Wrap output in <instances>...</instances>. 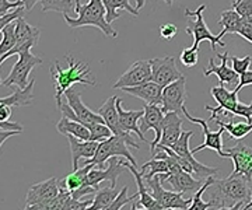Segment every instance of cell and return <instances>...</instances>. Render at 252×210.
I'll return each instance as SVG.
<instances>
[{"mask_svg": "<svg viewBox=\"0 0 252 210\" xmlns=\"http://www.w3.org/2000/svg\"><path fill=\"white\" fill-rule=\"evenodd\" d=\"M170 173V164L167 160V151L165 150H157V153L153 155L152 160L144 163L140 168V174L144 181L153 178L157 174Z\"/></svg>", "mask_w": 252, "mask_h": 210, "instance_id": "obj_27", "label": "cell"}, {"mask_svg": "<svg viewBox=\"0 0 252 210\" xmlns=\"http://www.w3.org/2000/svg\"><path fill=\"white\" fill-rule=\"evenodd\" d=\"M206 10V4H200L196 10L185 9V16L190 19L187 27V34L193 39V46L198 48L202 41H209L212 51H216V46H225L223 42V37L219 34L215 35L212 31L207 28L205 19H203V11Z\"/></svg>", "mask_w": 252, "mask_h": 210, "instance_id": "obj_5", "label": "cell"}, {"mask_svg": "<svg viewBox=\"0 0 252 210\" xmlns=\"http://www.w3.org/2000/svg\"><path fill=\"white\" fill-rule=\"evenodd\" d=\"M154 198L158 201L164 210H187L189 209L192 199H185L181 193L177 191H167L162 186V180L160 174L154 175L153 178L144 181Z\"/></svg>", "mask_w": 252, "mask_h": 210, "instance_id": "obj_8", "label": "cell"}, {"mask_svg": "<svg viewBox=\"0 0 252 210\" xmlns=\"http://www.w3.org/2000/svg\"><path fill=\"white\" fill-rule=\"evenodd\" d=\"M150 63H152V72H153L152 80L160 84L161 87L171 84L172 82L178 80L184 76L178 70L174 56L154 58V59H150Z\"/></svg>", "mask_w": 252, "mask_h": 210, "instance_id": "obj_16", "label": "cell"}, {"mask_svg": "<svg viewBox=\"0 0 252 210\" xmlns=\"http://www.w3.org/2000/svg\"><path fill=\"white\" fill-rule=\"evenodd\" d=\"M91 168H94V165L87 164L80 167L79 170H74L72 174L66 175L62 181H61V182H62V186L63 188H66V189H69L70 192L76 191V189H80L83 186H86V183H87V175L90 173Z\"/></svg>", "mask_w": 252, "mask_h": 210, "instance_id": "obj_30", "label": "cell"}, {"mask_svg": "<svg viewBox=\"0 0 252 210\" xmlns=\"http://www.w3.org/2000/svg\"><path fill=\"white\" fill-rule=\"evenodd\" d=\"M251 198H252V185H251ZM244 210H250V209H252V199L250 202H248V203H247V205H245V206H244L243 208Z\"/></svg>", "mask_w": 252, "mask_h": 210, "instance_id": "obj_52", "label": "cell"}, {"mask_svg": "<svg viewBox=\"0 0 252 210\" xmlns=\"http://www.w3.org/2000/svg\"><path fill=\"white\" fill-rule=\"evenodd\" d=\"M32 48H26L23 51H20L17 54L18 59L16 64L13 66L10 74L1 80V87H11L16 86L18 89H26L31 80H28V76L31 73V70L42 63V59L39 56L31 54Z\"/></svg>", "mask_w": 252, "mask_h": 210, "instance_id": "obj_6", "label": "cell"}, {"mask_svg": "<svg viewBox=\"0 0 252 210\" xmlns=\"http://www.w3.org/2000/svg\"><path fill=\"white\" fill-rule=\"evenodd\" d=\"M11 108L10 105L6 104H0V120H9L11 117Z\"/></svg>", "mask_w": 252, "mask_h": 210, "instance_id": "obj_49", "label": "cell"}, {"mask_svg": "<svg viewBox=\"0 0 252 210\" xmlns=\"http://www.w3.org/2000/svg\"><path fill=\"white\" fill-rule=\"evenodd\" d=\"M144 115H143V123L140 125L142 130H154V140L150 143V151L153 153L156 150L157 145L160 143L162 135V120L165 117V112L162 110L161 105H156V104H144L143 107Z\"/></svg>", "mask_w": 252, "mask_h": 210, "instance_id": "obj_18", "label": "cell"}, {"mask_svg": "<svg viewBox=\"0 0 252 210\" xmlns=\"http://www.w3.org/2000/svg\"><path fill=\"white\" fill-rule=\"evenodd\" d=\"M153 72L150 60H137L132 64L117 82L114 83V90H122L125 87H136L147 82H152Z\"/></svg>", "mask_w": 252, "mask_h": 210, "instance_id": "obj_11", "label": "cell"}, {"mask_svg": "<svg viewBox=\"0 0 252 210\" xmlns=\"http://www.w3.org/2000/svg\"><path fill=\"white\" fill-rule=\"evenodd\" d=\"M67 62V69H62L59 60H56L51 66V74L55 86V101L56 107L59 108L62 104V95H64L66 90H69L74 84L83 86H95V80L90 79V67L89 64L77 62L72 55L64 56Z\"/></svg>", "mask_w": 252, "mask_h": 210, "instance_id": "obj_2", "label": "cell"}, {"mask_svg": "<svg viewBox=\"0 0 252 210\" xmlns=\"http://www.w3.org/2000/svg\"><path fill=\"white\" fill-rule=\"evenodd\" d=\"M66 137H67L70 153H72V165L73 171H74L80 168V164H79L80 158H93L95 155L99 143L94 140H81L73 135H67Z\"/></svg>", "mask_w": 252, "mask_h": 210, "instance_id": "obj_23", "label": "cell"}, {"mask_svg": "<svg viewBox=\"0 0 252 210\" xmlns=\"http://www.w3.org/2000/svg\"><path fill=\"white\" fill-rule=\"evenodd\" d=\"M124 164H125L126 170H129V173L135 177L136 185H137V192H139V201L136 202V203L133 202L132 206H130V209L164 210L161 205L158 203V201L152 195V192H149V186L144 182L142 174H140V171L137 173V167L132 164V163H129V161H125V160H124Z\"/></svg>", "mask_w": 252, "mask_h": 210, "instance_id": "obj_19", "label": "cell"}, {"mask_svg": "<svg viewBox=\"0 0 252 210\" xmlns=\"http://www.w3.org/2000/svg\"><path fill=\"white\" fill-rule=\"evenodd\" d=\"M74 1H77V0H74Z\"/></svg>", "mask_w": 252, "mask_h": 210, "instance_id": "obj_55", "label": "cell"}, {"mask_svg": "<svg viewBox=\"0 0 252 210\" xmlns=\"http://www.w3.org/2000/svg\"><path fill=\"white\" fill-rule=\"evenodd\" d=\"M177 32H178L177 26L172 24V23L162 24L161 27H160V35H161V38H164L165 41H171V39H174L175 35H177Z\"/></svg>", "mask_w": 252, "mask_h": 210, "instance_id": "obj_45", "label": "cell"}, {"mask_svg": "<svg viewBox=\"0 0 252 210\" xmlns=\"http://www.w3.org/2000/svg\"><path fill=\"white\" fill-rule=\"evenodd\" d=\"M135 199H139V192H136L135 195L132 196H127V185L124 186L121 192L118 193L117 199L112 202V205L109 206L108 210H121L124 209L125 205H132Z\"/></svg>", "mask_w": 252, "mask_h": 210, "instance_id": "obj_38", "label": "cell"}, {"mask_svg": "<svg viewBox=\"0 0 252 210\" xmlns=\"http://www.w3.org/2000/svg\"><path fill=\"white\" fill-rule=\"evenodd\" d=\"M117 100L118 97L117 95H112V97H109L108 100L105 101L101 107L98 108V114L104 118V122L107 123L109 126V129L112 130V133L114 135H118V136H124L126 137L129 142H132L133 145H136V149H139V145L132 140V137H130V133H127L125 132L122 126H121V123H119V112H118L117 108Z\"/></svg>", "mask_w": 252, "mask_h": 210, "instance_id": "obj_22", "label": "cell"}, {"mask_svg": "<svg viewBox=\"0 0 252 210\" xmlns=\"http://www.w3.org/2000/svg\"><path fill=\"white\" fill-rule=\"evenodd\" d=\"M164 1H165V3H167L168 6H171L172 3H174V0H164Z\"/></svg>", "mask_w": 252, "mask_h": 210, "instance_id": "obj_54", "label": "cell"}, {"mask_svg": "<svg viewBox=\"0 0 252 210\" xmlns=\"http://www.w3.org/2000/svg\"><path fill=\"white\" fill-rule=\"evenodd\" d=\"M42 11H56L62 14H69L76 11V4L72 0H41Z\"/></svg>", "mask_w": 252, "mask_h": 210, "instance_id": "obj_37", "label": "cell"}, {"mask_svg": "<svg viewBox=\"0 0 252 210\" xmlns=\"http://www.w3.org/2000/svg\"><path fill=\"white\" fill-rule=\"evenodd\" d=\"M190 136H193V130H188V132H182L181 137L172 145V150L177 153L178 155H181L182 158L188 160L190 164L195 167V175L203 180V178H207V177H215L219 173V168H215V167H209V165L200 164L199 161L195 160L193 157V153H192V149H189V140H190Z\"/></svg>", "mask_w": 252, "mask_h": 210, "instance_id": "obj_12", "label": "cell"}, {"mask_svg": "<svg viewBox=\"0 0 252 210\" xmlns=\"http://www.w3.org/2000/svg\"><path fill=\"white\" fill-rule=\"evenodd\" d=\"M89 129H90L91 132V140L98 142V143L107 140V139H109L114 135L107 123H94V125L89 126Z\"/></svg>", "mask_w": 252, "mask_h": 210, "instance_id": "obj_39", "label": "cell"}, {"mask_svg": "<svg viewBox=\"0 0 252 210\" xmlns=\"http://www.w3.org/2000/svg\"><path fill=\"white\" fill-rule=\"evenodd\" d=\"M16 28H17V23L16 21H11L6 27L0 28V32H1L0 56L7 54L9 51L13 49V46L16 45Z\"/></svg>", "mask_w": 252, "mask_h": 210, "instance_id": "obj_36", "label": "cell"}, {"mask_svg": "<svg viewBox=\"0 0 252 210\" xmlns=\"http://www.w3.org/2000/svg\"><path fill=\"white\" fill-rule=\"evenodd\" d=\"M102 3L105 6V10H107V20H108L109 24H112L115 20L121 17V14H119L121 10H126L133 17L139 16V10L136 7H132L129 0H102Z\"/></svg>", "mask_w": 252, "mask_h": 210, "instance_id": "obj_31", "label": "cell"}, {"mask_svg": "<svg viewBox=\"0 0 252 210\" xmlns=\"http://www.w3.org/2000/svg\"><path fill=\"white\" fill-rule=\"evenodd\" d=\"M187 101V77L182 76L178 80L162 89L161 107L164 112H182V107Z\"/></svg>", "mask_w": 252, "mask_h": 210, "instance_id": "obj_14", "label": "cell"}, {"mask_svg": "<svg viewBox=\"0 0 252 210\" xmlns=\"http://www.w3.org/2000/svg\"><path fill=\"white\" fill-rule=\"evenodd\" d=\"M16 23H17V28H16V45L13 46V49L9 51L7 54L0 56V63H3L10 56L17 55L20 51H23L26 48H34L39 42L41 31L38 28L28 24L24 17H20L18 20H16Z\"/></svg>", "mask_w": 252, "mask_h": 210, "instance_id": "obj_9", "label": "cell"}, {"mask_svg": "<svg viewBox=\"0 0 252 210\" xmlns=\"http://www.w3.org/2000/svg\"><path fill=\"white\" fill-rule=\"evenodd\" d=\"M62 186L59 185L58 178L55 177L31 185L26 196V209L48 210L49 202L59 195Z\"/></svg>", "mask_w": 252, "mask_h": 210, "instance_id": "obj_7", "label": "cell"}, {"mask_svg": "<svg viewBox=\"0 0 252 210\" xmlns=\"http://www.w3.org/2000/svg\"><path fill=\"white\" fill-rule=\"evenodd\" d=\"M0 128L1 130H17V132H23L24 126L18 122H9V120H0Z\"/></svg>", "mask_w": 252, "mask_h": 210, "instance_id": "obj_48", "label": "cell"}, {"mask_svg": "<svg viewBox=\"0 0 252 210\" xmlns=\"http://www.w3.org/2000/svg\"><path fill=\"white\" fill-rule=\"evenodd\" d=\"M215 180H216V178H215L213 175H212V177H207L205 183L199 188L198 191L195 192V195H193V198H192V203H190V206H189V210H215V208H216V202L213 201V199H210L209 202L202 201L203 193L210 188V185L215 182Z\"/></svg>", "mask_w": 252, "mask_h": 210, "instance_id": "obj_35", "label": "cell"}, {"mask_svg": "<svg viewBox=\"0 0 252 210\" xmlns=\"http://www.w3.org/2000/svg\"><path fill=\"white\" fill-rule=\"evenodd\" d=\"M162 183H168L174 188V191L181 193H190L196 192L203 185V181L200 178H193V175L185 170H180L177 173L160 174Z\"/></svg>", "mask_w": 252, "mask_h": 210, "instance_id": "obj_21", "label": "cell"}, {"mask_svg": "<svg viewBox=\"0 0 252 210\" xmlns=\"http://www.w3.org/2000/svg\"><path fill=\"white\" fill-rule=\"evenodd\" d=\"M38 1H41V0H23V3H24V6H26L27 11L32 10V7L35 6Z\"/></svg>", "mask_w": 252, "mask_h": 210, "instance_id": "obj_51", "label": "cell"}, {"mask_svg": "<svg viewBox=\"0 0 252 210\" xmlns=\"http://www.w3.org/2000/svg\"><path fill=\"white\" fill-rule=\"evenodd\" d=\"M18 133H20V132H17V130H1V133H0V145L3 146V143H4L10 136L18 135Z\"/></svg>", "mask_w": 252, "mask_h": 210, "instance_id": "obj_50", "label": "cell"}, {"mask_svg": "<svg viewBox=\"0 0 252 210\" xmlns=\"http://www.w3.org/2000/svg\"><path fill=\"white\" fill-rule=\"evenodd\" d=\"M223 158H231L234 170L230 175H241L252 183V147H248L241 142L230 149H224Z\"/></svg>", "mask_w": 252, "mask_h": 210, "instance_id": "obj_10", "label": "cell"}, {"mask_svg": "<svg viewBox=\"0 0 252 210\" xmlns=\"http://www.w3.org/2000/svg\"><path fill=\"white\" fill-rule=\"evenodd\" d=\"M56 129H58L59 133H62L64 136L73 135V136L79 137L81 140H91V132L89 126L83 125L77 120L66 118V117H62V119L58 122Z\"/></svg>", "mask_w": 252, "mask_h": 210, "instance_id": "obj_29", "label": "cell"}, {"mask_svg": "<svg viewBox=\"0 0 252 210\" xmlns=\"http://www.w3.org/2000/svg\"><path fill=\"white\" fill-rule=\"evenodd\" d=\"M247 86H252V70H247L243 74H240V83L237 84L234 91L240 92Z\"/></svg>", "mask_w": 252, "mask_h": 210, "instance_id": "obj_47", "label": "cell"}, {"mask_svg": "<svg viewBox=\"0 0 252 210\" xmlns=\"http://www.w3.org/2000/svg\"><path fill=\"white\" fill-rule=\"evenodd\" d=\"M213 122H216L219 126H223V128L230 133L231 139H235V140H243L244 137L247 135H250L252 132V122H247V123H243V122H238L235 123L231 120H223V119H215Z\"/></svg>", "mask_w": 252, "mask_h": 210, "instance_id": "obj_34", "label": "cell"}, {"mask_svg": "<svg viewBox=\"0 0 252 210\" xmlns=\"http://www.w3.org/2000/svg\"><path fill=\"white\" fill-rule=\"evenodd\" d=\"M129 147H133L136 149V145H133L132 142H129L126 137L118 136V135H112V136L104 140V142H99L98 149H97V153L93 158H87L84 160L83 165L93 164L95 165H102L105 161H108L111 157L118 155V157H124L126 158L129 163H132L136 165L135 157L132 155V153L129 151ZM137 167V165H136Z\"/></svg>", "mask_w": 252, "mask_h": 210, "instance_id": "obj_4", "label": "cell"}, {"mask_svg": "<svg viewBox=\"0 0 252 210\" xmlns=\"http://www.w3.org/2000/svg\"><path fill=\"white\" fill-rule=\"evenodd\" d=\"M251 185L247 178L241 175H228L225 180H215L210 193L212 199L216 202L215 210L243 209L250 202Z\"/></svg>", "mask_w": 252, "mask_h": 210, "instance_id": "obj_1", "label": "cell"}, {"mask_svg": "<svg viewBox=\"0 0 252 210\" xmlns=\"http://www.w3.org/2000/svg\"><path fill=\"white\" fill-rule=\"evenodd\" d=\"M231 9H234L243 19L252 16V0H233Z\"/></svg>", "mask_w": 252, "mask_h": 210, "instance_id": "obj_41", "label": "cell"}, {"mask_svg": "<svg viewBox=\"0 0 252 210\" xmlns=\"http://www.w3.org/2000/svg\"><path fill=\"white\" fill-rule=\"evenodd\" d=\"M64 97L67 100V104L72 107V110L74 111V117H73V120H77L86 126H91L94 123H105L104 122V118L99 115L98 112L94 114L90 108H87L83 101H81L80 97V90L77 87H70L69 90H66L64 92Z\"/></svg>", "mask_w": 252, "mask_h": 210, "instance_id": "obj_15", "label": "cell"}, {"mask_svg": "<svg viewBox=\"0 0 252 210\" xmlns=\"http://www.w3.org/2000/svg\"><path fill=\"white\" fill-rule=\"evenodd\" d=\"M182 119L178 112H165L162 120V135L158 145L162 146H172L182 135Z\"/></svg>", "mask_w": 252, "mask_h": 210, "instance_id": "obj_26", "label": "cell"}, {"mask_svg": "<svg viewBox=\"0 0 252 210\" xmlns=\"http://www.w3.org/2000/svg\"><path fill=\"white\" fill-rule=\"evenodd\" d=\"M241 20L243 17L234 9L223 10L220 14V20H219V26L221 27L220 35L224 37L225 34H237L238 27L241 24Z\"/></svg>", "mask_w": 252, "mask_h": 210, "instance_id": "obj_32", "label": "cell"}, {"mask_svg": "<svg viewBox=\"0 0 252 210\" xmlns=\"http://www.w3.org/2000/svg\"><path fill=\"white\" fill-rule=\"evenodd\" d=\"M216 56L221 60V64H216L213 59H209V66L203 70V76L209 77L210 74H216L219 77L220 86H231L237 87V84L240 83V74L235 72L233 67H228L227 60L230 59L228 51H225L224 54H216Z\"/></svg>", "mask_w": 252, "mask_h": 210, "instance_id": "obj_20", "label": "cell"}, {"mask_svg": "<svg viewBox=\"0 0 252 210\" xmlns=\"http://www.w3.org/2000/svg\"><path fill=\"white\" fill-rule=\"evenodd\" d=\"M182 114L185 115V118L188 119L189 122L200 125V126H202V132H203V139H205V142H203L200 146L192 149V153L195 154V153L202 151V150H205V149H210V150H215V151H217V154L223 158V154H224V147H223L221 136H223V132H224L225 129L223 128V126H220V129H219L217 132H212V130L209 129L207 120H203V119H199V118H195V117H192V115L189 114V111L187 110V107H185V105L182 107Z\"/></svg>", "mask_w": 252, "mask_h": 210, "instance_id": "obj_13", "label": "cell"}, {"mask_svg": "<svg viewBox=\"0 0 252 210\" xmlns=\"http://www.w3.org/2000/svg\"><path fill=\"white\" fill-rule=\"evenodd\" d=\"M118 193L119 192L114 186L99 188L97 193L94 195V201L90 206V210H108L109 206L112 205V202L117 199Z\"/></svg>", "mask_w": 252, "mask_h": 210, "instance_id": "obj_33", "label": "cell"}, {"mask_svg": "<svg viewBox=\"0 0 252 210\" xmlns=\"http://www.w3.org/2000/svg\"><path fill=\"white\" fill-rule=\"evenodd\" d=\"M144 6V0H136V9H142Z\"/></svg>", "mask_w": 252, "mask_h": 210, "instance_id": "obj_53", "label": "cell"}, {"mask_svg": "<svg viewBox=\"0 0 252 210\" xmlns=\"http://www.w3.org/2000/svg\"><path fill=\"white\" fill-rule=\"evenodd\" d=\"M162 89L160 84L156 82H147L136 87H125L122 91L127 92L129 95H133L136 98L142 100L144 104H156L161 105L162 102Z\"/></svg>", "mask_w": 252, "mask_h": 210, "instance_id": "obj_24", "label": "cell"}, {"mask_svg": "<svg viewBox=\"0 0 252 210\" xmlns=\"http://www.w3.org/2000/svg\"><path fill=\"white\" fill-rule=\"evenodd\" d=\"M34 86H35V80L31 79V82L26 89H18L14 90L7 97H1L0 98V104H6L14 108H20V107H28L32 104L34 101Z\"/></svg>", "mask_w": 252, "mask_h": 210, "instance_id": "obj_28", "label": "cell"}, {"mask_svg": "<svg viewBox=\"0 0 252 210\" xmlns=\"http://www.w3.org/2000/svg\"><path fill=\"white\" fill-rule=\"evenodd\" d=\"M237 34L240 37H243L245 41H248L250 44H252V16L241 20V24L238 27Z\"/></svg>", "mask_w": 252, "mask_h": 210, "instance_id": "obj_44", "label": "cell"}, {"mask_svg": "<svg viewBox=\"0 0 252 210\" xmlns=\"http://www.w3.org/2000/svg\"><path fill=\"white\" fill-rule=\"evenodd\" d=\"M20 6H24L23 0H17V1H9V0H0V16L7 14L11 9H17Z\"/></svg>", "mask_w": 252, "mask_h": 210, "instance_id": "obj_46", "label": "cell"}, {"mask_svg": "<svg viewBox=\"0 0 252 210\" xmlns=\"http://www.w3.org/2000/svg\"><path fill=\"white\" fill-rule=\"evenodd\" d=\"M26 6H20L17 9H13V11H9L7 14H4V16H0V28L6 27L7 24H10L11 21H16L20 17H23L24 16V13H26Z\"/></svg>", "mask_w": 252, "mask_h": 210, "instance_id": "obj_43", "label": "cell"}, {"mask_svg": "<svg viewBox=\"0 0 252 210\" xmlns=\"http://www.w3.org/2000/svg\"><path fill=\"white\" fill-rule=\"evenodd\" d=\"M180 59L181 63L184 64L185 67H193V66H196L199 60V49L195 48V46L182 49Z\"/></svg>", "mask_w": 252, "mask_h": 210, "instance_id": "obj_40", "label": "cell"}, {"mask_svg": "<svg viewBox=\"0 0 252 210\" xmlns=\"http://www.w3.org/2000/svg\"><path fill=\"white\" fill-rule=\"evenodd\" d=\"M108 168L101 170V168H91L90 173L87 175V183L86 186H97L101 188L99 185L104 181H109L111 186L117 188L118 185V177L125 171V164L124 160H119L118 155H114L108 160Z\"/></svg>", "mask_w": 252, "mask_h": 210, "instance_id": "obj_17", "label": "cell"}, {"mask_svg": "<svg viewBox=\"0 0 252 210\" xmlns=\"http://www.w3.org/2000/svg\"><path fill=\"white\" fill-rule=\"evenodd\" d=\"M117 108L118 112H119V123H121V126L122 129L127 132V133H136L140 140H143V142H147L146 140V137H144V133L142 128H140V125L137 123L139 122V119L143 118L144 115V110H139V111H129V110H124V107H122V100L118 97L117 100Z\"/></svg>", "mask_w": 252, "mask_h": 210, "instance_id": "obj_25", "label": "cell"}, {"mask_svg": "<svg viewBox=\"0 0 252 210\" xmlns=\"http://www.w3.org/2000/svg\"><path fill=\"white\" fill-rule=\"evenodd\" d=\"M230 60H231V67H233L238 74H243L244 72H247V70H248V67H250L252 63V58L250 55L245 56V58L231 56V58H230Z\"/></svg>", "mask_w": 252, "mask_h": 210, "instance_id": "obj_42", "label": "cell"}, {"mask_svg": "<svg viewBox=\"0 0 252 210\" xmlns=\"http://www.w3.org/2000/svg\"><path fill=\"white\" fill-rule=\"evenodd\" d=\"M74 4H76V14H77L76 19L69 17V14H63V19L69 27H97L107 37H118V31L107 20V10L102 0H89L87 4H81L80 0H77L74 1Z\"/></svg>", "mask_w": 252, "mask_h": 210, "instance_id": "obj_3", "label": "cell"}]
</instances>
